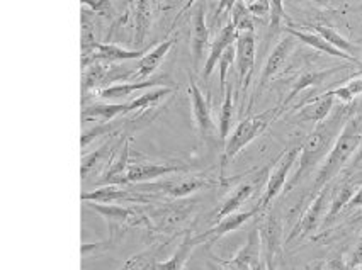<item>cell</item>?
I'll use <instances>...</instances> for the list:
<instances>
[{
    "mask_svg": "<svg viewBox=\"0 0 362 270\" xmlns=\"http://www.w3.org/2000/svg\"><path fill=\"white\" fill-rule=\"evenodd\" d=\"M356 267H359L362 270V238L359 240L356 250L352 253L351 262H349V269H356Z\"/></svg>",
    "mask_w": 362,
    "mask_h": 270,
    "instance_id": "60d3db41",
    "label": "cell"
},
{
    "mask_svg": "<svg viewBox=\"0 0 362 270\" xmlns=\"http://www.w3.org/2000/svg\"><path fill=\"white\" fill-rule=\"evenodd\" d=\"M80 199L83 202H99V204H117V202H129V204H146L151 201V196H146L141 191H129L121 185H103L94 191L82 192Z\"/></svg>",
    "mask_w": 362,
    "mask_h": 270,
    "instance_id": "9c48e42d",
    "label": "cell"
},
{
    "mask_svg": "<svg viewBox=\"0 0 362 270\" xmlns=\"http://www.w3.org/2000/svg\"><path fill=\"white\" fill-rule=\"evenodd\" d=\"M115 153V148H112V138L104 143L100 148H98L92 153L86 155L82 158V167H80V175H82V180H88L90 177L98 175L100 168L107 163V158Z\"/></svg>",
    "mask_w": 362,
    "mask_h": 270,
    "instance_id": "83f0119b",
    "label": "cell"
},
{
    "mask_svg": "<svg viewBox=\"0 0 362 270\" xmlns=\"http://www.w3.org/2000/svg\"><path fill=\"white\" fill-rule=\"evenodd\" d=\"M191 52H192V66L199 71L201 63L204 61V52L209 45V33L206 26L204 18V2H197L192 11L191 19Z\"/></svg>",
    "mask_w": 362,
    "mask_h": 270,
    "instance_id": "4fadbf2b",
    "label": "cell"
},
{
    "mask_svg": "<svg viewBox=\"0 0 362 270\" xmlns=\"http://www.w3.org/2000/svg\"><path fill=\"white\" fill-rule=\"evenodd\" d=\"M197 2H204V0H187V2H186V4H184V7H182V9H180V11H179V14H177V16H175V19H174V24H172V28H174V26H175V24H177V20H179L180 18H182V16H184V14H186V12H187L189 9H191V7H192V6H194V4H197Z\"/></svg>",
    "mask_w": 362,
    "mask_h": 270,
    "instance_id": "ee69618b",
    "label": "cell"
},
{
    "mask_svg": "<svg viewBox=\"0 0 362 270\" xmlns=\"http://www.w3.org/2000/svg\"><path fill=\"white\" fill-rule=\"evenodd\" d=\"M260 213L259 206H255L254 209L245 211V213H233L230 216L220 219L213 228H209L208 231H204L203 235H197L199 242H216V240L223 238L225 235L231 233V231H237L240 226H243L250 218H254L255 214Z\"/></svg>",
    "mask_w": 362,
    "mask_h": 270,
    "instance_id": "ac0fdd59",
    "label": "cell"
},
{
    "mask_svg": "<svg viewBox=\"0 0 362 270\" xmlns=\"http://www.w3.org/2000/svg\"><path fill=\"white\" fill-rule=\"evenodd\" d=\"M281 114H283L281 105H277V107L267 109V111L255 114V116H248L243 121H240L237 128L233 129V133L230 134L228 141L225 143L221 167H225L226 163L237 157L247 145H250L257 136H260V134H262L264 131L281 116Z\"/></svg>",
    "mask_w": 362,
    "mask_h": 270,
    "instance_id": "3957f363",
    "label": "cell"
},
{
    "mask_svg": "<svg viewBox=\"0 0 362 270\" xmlns=\"http://www.w3.org/2000/svg\"><path fill=\"white\" fill-rule=\"evenodd\" d=\"M286 18L284 0H271V33L276 35Z\"/></svg>",
    "mask_w": 362,
    "mask_h": 270,
    "instance_id": "74e56055",
    "label": "cell"
},
{
    "mask_svg": "<svg viewBox=\"0 0 362 270\" xmlns=\"http://www.w3.org/2000/svg\"><path fill=\"white\" fill-rule=\"evenodd\" d=\"M286 33H288V35H291L293 37H296V40H300L301 43L311 46V48L317 49V52L327 53V54H330V57H335V58H342V60H347L351 63H359V60H357L356 57H352V54H347V53L340 52V49H337L335 46H332L330 43H328V41L323 40V37L320 35L298 31V29H291V28L286 29Z\"/></svg>",
    "mask_w": 362,
    "mask_h": 270,
    "instance_id": "484cf974",
    "label": "cell"
},
{
    "mask_svg": "<svg viewBox=\"0 0 362 270\" xmlns=\"http://www.w3.org/2000/svg\"><path fill=\"white\" fill-rule=\"evenodd\" d=\"M264 175V172L260 175H257L254 180H248V182H242L238 185L235 191H231V194L228 197H226L225 202H223L221 209L218 211L216 214V223L220 221V219L230 216V214L237 213V211L242 208L245 202L250 199L252 196H254L257 185H260V177Z\"/></svg>",
    "mask_w": 362,
    "mask_h": 270,
    "instance_id": "ffe728a7",
    "label": "cell"
},
{
    "mask_svg": "<svg viewBox=\"0 0 362 270\" xmlns=\"http://www.w3.org/2000/svg\"><path fill=\"white\" fill-rule=\"evenodd\" d=\"M362 162V146L359 148V151H357V157H356V165L357 163Z\"/></svg>",
    "mask_w": 362,
    "mask_h": 270,
    "instance_id": "c3c4849f",
    "label": "cell"
},
{
    "mask_svg": "<svg viewBox=\"0 0 362 270\" xmlns=\"http://www.w3.org/2000/svg\"><path fill=\"white\" fill-rule=\"evenodd\" d=\"M311 2L318 4V6H328V4H330V0H311Z\"/></svg>",
    "mask_w": 362,
    "mask_h": 270,
    "instance_id": "bcb514c9",
    "label": "cell"
},
{
    "mask_svg": "<svg viewBox=\"0 0 362 270\" xmlns=\"http://www.w3.org/2000/svg\"><path fill=\"white\" fill-rule=\"evenodd\" d=\"M349 209H362V185L357 189V192L354 194L352 199L347 202Z\"/></svg>",
    "mask_w": 362,
    "mask_h": 270,
    "instance_id": "b9f144b4",
    "label": "cell"
},
{
    "mask_svg": "<svg viewBox=\"0 0 362 270\" xmlns=\"http://www.w3.org/2000/svg\"><path fill=\"white\" fill-rule=\"evenodd\" d=\"M187 165H167V163H129L128 182L129 184H145L148 180H157L172 174H182L187 172Z\"/></svg>",
    "mask_w": 362,
    "mask_h": 270,
    "instance_id": "2e32d148",
    "label": "cell"
},
{
    "mask_svg": "<svg viewBox=\"0 0 362 270\" xmlns=\"http://www.w3.org/2000/svg\"><path fill=\"white\" fill-rule=\"evenodd\" d=\"M235 60H237V43L231 45L230 48L223 53L221 60L218 63V69H220V94L221 95H225L226 87H228V83H226V75H228L231 63Z\"/></svg>",
    "mask_w": 362,
    "mask_h": 270,
    "instance_id": "d590c367",
    "label": "cell"
},
{
    "mask_svg": "<svg viewBox=\"0 0 362 270\" xmlns=\"http://www.w3.org/2000/svg\"><path fill=\"white\" fill-rule=\"evenodd\" d=\"M354 114L351 104H345L337 107L335 111H332L330 116L325 121L318 122L315 126V129L311 131L310 136L306 138V141L301 145L300 158H298V168L294 172V175L289 179V182L286 184V191H291L294 185H298L305 179V175H308L320 162L323 163V160L327 158V155L330 153L332 146L335 145L337 138H339L340 131L344 129L345 122L349 117Z\"/></svg>",
    "mask_w": 362,
    "mask_h": 270,
    "instance_id": "6da1fadb",
    "label": "cell"
},
{
    "mask_svg": "<svg viewBox=\"0 0 362 270\" xmlns=\"http://www.w3.org/2000/svg\"><path fill=\"white\" fill-rule=\"evenodd\" d=\"M265 270H276L274 262H265Z\"/></svg>",
    "mask_w": 362,
    "mask_h": 270,
    "instance_id": "7dc6e473",
    "label": "cell"
},
{
    "mask_svg": "<svg viewBox=\"0 0 362 270\" xmlns=\"http://www.w3.org/2000/svg\"><path fill=\"white\" fill-rule=\"evenodd\" d=\"M255 52L257 41L255 33H243L237 37V70H238V83L240 95L245 97L248 87H250L252 75H254L255 66Z\"/></svg>",
    "mask_w": 362,
    "mask_h": 270,
    "instance_id": "52a82bcc",
    "label": "cell"
},
{
    "mask_svg": "<svg viewBox=\"0 0 362 270\" xmlns=\"http://www.w3.org/2000/svg\"><path fill=\"white\" fill-rule=\"evenodd\" d=\"M128 77H132V71L128 69H121V66L115 65V63L94 61L88 66H86V71H83V94H87L88 90H95V88H99L100 86H104L103 88L115 86L112 82Z\"/></svg>",
    "mask_w": 362,
    "mask_h": 270,
    "instance_id": "ba28073f",
    "label": "cell"
},
{
    "mask_svg": "<svg viewBox=\"0 0 362 270\" xmlns=\"http://www.w3.org/2000/svg\"><path fill=\"white\" fill-rule=\"evenodd\" d=\"M111 129H112V122H98L94 128L86 129L82 133V148H87L95 138L103 136V134H109L111 133Z\"/></svg>",
    "mask_w": 362,
    "mask_h": 270,
    "instance_id": "8d00e7d4",
    "label": "cell"
},
{
    "mask_svg": "<svg viewBox=\"0 0 362 270\" xmlns=\"http://www.w3.org/2000/svg\"><path fill=\"white\" fill-rule=\"evenodd\" d=\"M126 114H129V102L94 104L83 109L82 119L95 122H112L116 117L126 116Z\"/></svg>",
    "mask_w": 362,
    "mask_h": 270,
    "instance_id": "cb8c5ba5",
    "label": "cell"
},
{
    "mask_svg": "<svg viewBox=\"0 0 362 270\" xmlns=\"http://www.w3.org/2000/svg\"><path fill=\"white\" fill-rule=\"evenodd\" d=\"M153 4L155 0H134L133 4V26L134 37L133 43L136 46L143 45L146 35H148L151 20H153Z\"/></svg>",
    "mask_w": 362,
    "mask_h": 270,
    "instance_id": "44dd1931",
    "label": "cell"
},
{
    "mask_svg": "<svg viewBox=\"0 0 362 270\" xmlns=\"http://www.w3.org/2000/svg\"><path fill=\"white\" fill-rule=\"evenodd\" d=\"M150 48L145 49H123L119 46L111 43H94L92 45L90 52L82 54V65L83 69L94 61H106V63H119V61H129V60H141Z\"/></svg>",
    "mask_w": 362,
    "mask_h": 270,
    "instance_id": "8fae6325",
    "label": "cell"
},
{
    "mask_svg": "<svg viewBox=\"0 0 362 270\" xmlns=\"http://www.w3.org/2000/svg\"><path fill=\"white\" fill-rule=\"evenodd\" d=\"M165 86L167 82H162V78H151V80H138L133 83H115L106 88H100L99 97L104 100H126L129 99L134 92L145 90V88Z\"/></svg>",
    "mask_w": 362,
    "mask_h": 270,
    "instance_id": "7402d4cb",
    "label": "cell"
},
{
    "mask_svg": "<svg viewBox=\"0 0 362 270\" xmlns=\"http://www.w3.org/2000/svg\"><path fill=\"white\" fill-rule=\"evenodd\" d=\"M211 182L208 179L201 175H191V177H174V179H165L163 182H157V184H151L148 187H145L148 192H162L167 194V196L172 197H186L191 196L192 192L199 191L203 187H209Z\"/></svg>",
    "mask_w": 362,
    "mask_h": 270,
    "instance_id": "7c38bea8",
    "label": "cell"
},
{
    "mask_svg": "<svg viewBox=\"0 0 362 270\" xmlns=\"http://www.w3.org/2000/svg\"><path fill=\"white\" fill-rule=\"evenodd\" d=\"M354 194L356 192H354V187L351 184L340 185L337 191L332 192V202H330V209H328L327 218H325V225L334 221V218L337 216V214H339L340 211H342V208L347 206V202L352 199Z\"/></svg>",
    "mask_w": 362,
    "mask_h": 270,
    "instance_id": "836d02e7",
    "label": "cell"
},
{
    "mask_svg": "<svg viewBox=\"0 0 362 270\" xmlns=\"http://www.w3.org/2000/svg\"><path fill=\"white\" fill-rule=\"evenodd\" d=\"M86 204L87 208L95 211V213L106 219L111 236H115L117 231H123L124 228L129 226H150L145 214H141L140 211L133 208H123V206L117 204H99V202H86Z\"/></svg>",
    "mask_w": 362,
    "mask_h": 270,
    "instance_id": "5b68a950",
    "label": "cell"
},
{
    "mask_svg": "<svg viewBox=\"0 0 362 270\" xmlns=\"http://www.w3.org/2000/svg\"><path fill=\"white\" fill-rule=\"evenodd\" d=\"M327 270H349V265L345 264L344 257L340 255V257H337V259L330 260V264H328Z\"/></svg>",
    "mask_w": 362,
    "mask_h": 270,
    "instance_id": "7bdbcfd3",
    "label": "cell"
},
{
    "mask_svg": "<svg viewBox=\"0 0 362 270\" xmlns=\"http://www.w3.org/2000/svg\"><path fill=\"white\" fill-rule=\"evenodd\" d=\"M172 92H174V88H170V87H158V88H155V90L146 92V94H143L138 97V99H134L129 102V112L146 111V109L157 105L160 100L163 99V97L170 95Z\"/></svg>",
    "mask_w": 362,
    "mask_h": 270,
    "instance_id": "1f68e13d",
    "label": "cell"
},
{
    "mask_svg": "<svg viewBox=\"0 0 362 270\" xmlns=\"http://www.w3.org/2000/svg\"><path fill=\"white\" fill-rule=\"evenodd\" d=\"M82 4L90 11L99 12V14H107L112 11L111 0H82Z\"/></svg>",
    "mask_w": 362,
    "mask_h": 270,
    "instance_id": "f35d334b",
    "label": "cell"
},
{
    "mask_svg": "<svg viewBox=\"0 0 362 270\" xmlns=\"http://www.w3.org/2000/svg\"><path fill=\"white\" fill-rule=\"evenodd\" d=\"M129 145L128 141L124 143L123 151L119 153V157L109 160L107 170L104 172L103 179L99 180V184L103 185H126L128 182V168H129Z\"/></svg>",
    "mask_w": 362,
    "mask_h": 270,
    "instance_id": "d4e9b609",
    "label": "cell"
},
{
    "mask_svg": "<svg viewBox=\"0 0 362 270\" xmlns=\"http://www.w3.org/2000/svg\"><path fill=\"white\" fill-rule=\"evenodd\" d=\"M175 4V0H167V6H165V9H170L172 6H174Z\"/></svg>",
    "mask_w": 362,
    "mask_h": 270,
    "instance_id": "f907efd6",
    "label": "cell"
},
{
    "mask_svg": "<svg viewBox=\"0 0 362 270\" xmlns=\"http://www.w3.org/2000/svg\"><path fill=\"white\" fill-rule=\"evenodd\" d=\"M175 37H170V40L163 41V43H160L155 46L153 49H150L148 53L145 54V57L141 58L140 63H138L136 66V71H134V78H146L150 77V75L155 74V70L158 69L160 63L165 60V57L168 54V52L172 49V46L175 45Z\"/></svg>",
    "mask_w": 362,
    "mask_h": 270,
    "instance_id": "603a6c76",
    "label": "cell"
},
{
    "mask_svg": "<svg viewBox=\"0 0 362 270\" xmlns=\"http://www.w3.org/2000/svg\"><path fill=\"white\" fill-rule=\"evenodd\" d=\"M335 99H340L344 104H351L357 95L362 94V75L361 77L351 78L342 87H337L334 90H328Z\"/></svg>",
    "mask_w": 362,
    "mask_h": 270,
    "instance_id": "e575fe53",
    "label": "cell"
},
{
    "mask_svg": "<svg viewBox=\"0 0 362 270\" xmlns=\"http://www.w3.org/2000/svg\"><path fill=\"white\" fill-rule=\"evenodd\" d=\"M230 14V20L233 23V26L237 28L238 35H243V33H255L254 16H252V12L247 9V6L242 0H238L237 6L233 7V11H231Z\"/></svg>",
    "mask_w": 362,
    "mask_h": 270,
    "instance_id": "d6a6232c",
    "label": "cell"
},
{
    "mask_svg": "<svg viewBox=\"0 0 362 270\" xmlns=\"http://www.w3.org/2000/svg\"><path fill=\"white\" fill-rule=\"evenodd\" d=\"M335 97L330 94V92H325V94L315 97L313 100L306 102L303 107H300L294 119L298 122H322L325 121L328 116H330L332 111H334Z\"/></svg>",
    "mask_w": 362,
    "mask_h": 270,
    "instance_id": "d6986e66",
    "label": "cell"
},
{
    "mask_svg": "<svg viewBox=\"0 0 362 270\" xmlns=\"http://www.w3.org/2000/svg\"><path fill=\"white\" fill-rule=\"evenodd\" d=\"M293 49H294V37L291 35L283 37V40L276 45V48L272 49L271 54H269L267 61H265L264 65L259 87H257V95L262 92V88L267 86V83L271 82V80L274 78L281 70H283V66L286 65V61H288L289 54H291Z\"/></svg>",
    "mask_w": 362,
    "mask_h": 270,
    "instance_id": "9a60e30c",
    "label": "cell"
},
{
    "mask_svg": "<svg viewBox=\"0 0 362 270\" xmlns=\"http://www.w3.org/2000/svg\"><path fill=\"white\" fill-rule=\"evenodd\" d=\"M237 37H238L237 28L233 26L231 20H228V23L221 28L220 35L216 36V40L211 43V49H209L208 58H206L204 61V71H203L204 78H209V75L213 74V70L216 69L218 63H220L223 53H225L231 45L237 43Z\"/></svg>",
    "mask_w": 362,
    "mask_h": 270,
    "instance_id": "e0dca14e",
    "label": "cell"
},
{
    "mask_svg": "<svg viewBox=\"0 0 362 270\" xmlns=\"http://www.w3.org/2000/svg\"><path fill=\"white\" fill-rule=\"evenodd\" d=\"M260 252H262V240H260L259 231L254 230L248 235L245 247L233 259L221 262V264L230 270H264Z\"/></svg>",
    "mask_w": 362,
    "mask_h": 270,
    "instance_id": "5bb4252c",
    "label": "cell"
},
{
    "mask_svg": "<svg viewBox=\"0 0 362 270\" xmlns=\"http://www.w3.org/2000/svg\"><path fill=\"white\" fill-rule=\"evenodd\" d=\"M300 151H301V146L289 148L281 155L279 160H277L276 167L272 168V172L269 174L267 184H265L264 187L262 199H260L259 204H257L260 208V211L267 208V206L284 191L286 184H288V179H289V172L293 170L294 163H298V158H300Z\"/></svg>",
    "mask_w": 362,
    "mask_h": 270,
    "instance_id": "277c9868",
    "label": "cell"
},
{
    "mask_svg": "<svg viewBox=\"0 0 362 270\" xmlns=\"http://www.w3.org/2000/svg\"><path fill=\"white\" fill-rule=\"evenodd\" d=\"M199 243L201 242H199V238H197V236L186 235V238L180 242L179 248H177L174 255H172L168 260L160 262V264L155 265V270H182L184 265H186L187 259H189V255H191L192 250H194V248Z\"/></svg>",
    "mask_w": 362,
    "mask_h": 270,
    "instance_id": "f1b7e54d",
    "label": "cell"
},
{
    "mask_svg": "<svg viewBox=\"0 0 362 270\" xmlns=\"http://www.w3.org/2000/svg\"><path fill=\"white\" fill-rule=\"evenodd\" d=\"M315 31H317V35L322 36L323 40L328 41L332 46H335L337 49H340V52L352 54V57H356V53L359 52V48H357L356 45H352L351 41H347L344 36H340L335 29L323 26V24H317V26H315Z\"/></svg>",
    "mask_w": 362,
    "mask_h": 270,
    "instance_id": "4dcf8cb0",
    "label": "cell"
},
{
    "mask_svg": "<svg viewBox=\"0 0 362 270\" xmlns=\"http://www.w3.org/2000/svg\"><path fill=\"white\" fill-rule=\"evenodd\" d=\"M189 99L192 104V116H194L196 126L199 129L201 138L206 141L213 140V134L218 131V126L214 124L211 109H209L208 100L201 92V88L197 87L196 80L189 75Z\"/></svg>",
    "mask_w": 362,
    "mask_h": 270,
    "instance_id": "30bf717a",
    "label": "cell"
},
{
    "mask_svg": "<svg viewBox=\"0 0 362 270\" xmlns=\"http://www.w3.org/2000/svg\"><path fill=\"white\" fill-rule=\"evenodd\" d=\"M362 143V112H354L345 122L344 129L340 131L335 145L332 146L330 153L323 160V165L320 167L317 179L313 184V192H320L323 187H327L340 170L347 165L349 160L354 157V153L359 151Z\"/></svg>",
    "mask_w": 362,
    "mask_h": 270,
    "instance_id": "7a4b0ae2",
    "label": "cell"
},
{
    "mask_svg": "<svg viewBox=\"0 0 362 270\" xmlns=\"http://www.w3.org/2000/svg\"><path fill=\"white\" fill-rule=\"evenodd\" d=\"M330 197H332V191H330V185H327V187H323L322 191L317 194V197H315L313 201H311V204L308 206V209L305 211V214H303L300 223H298L296 228L293 230V233L289 235L288 240H293V238H305V236H308L313 233V231H317V228L322 225L323 218H327V206H330Z\"/></svg>",
    "mask_w": 362,
    "mask_h": 270,
    "instance_id": "8992f818",
    "label": "cell"
},
{
    "mask_svg": "<svg viewBox=\"0 0 362 270\" xmlns=\"http://www.w3.org/2000/svg\"><path fill=\"white\" fill-rule=\"evenodd\" d=\"M208 269H209V270H230V269L223 267V264H213V262L208 265Z\"/></svg>",
    "mask_w": 362,
    "mask_h": 270,
    "instance_id": "f6af8a7d",
    "label": "cell"
},
{
    "mask_svg": "<svg viewBox=\"0 0 362 270\" xmlns=\"http://www.w3.org/2000/svg\"><path fill=\"white\" fill-rule=\"evenodd\" d=\"M237 2H238V0H220V2H218L216 11H214L213 23H216V19H220L223 14H226V12L233 11V7L237 6Z\"/></svg>",
    "mask_w": 362,
    "mask_h": 270,
    "instance_id": "ab89813d",
    "label": "cell"
},
{
    "mask_svg": "<svg viewBox=\"0 0 362 270\" xmlns=\"http://www.w3.org/2000/svg\"><path fill=\"white\" fill-rule=\"evenodd\" d=\"M242 2H243V4H245V6H247V7H250V6H254V4H257V2H259V0H242Z\"/></svg>",
    "mask_w": 362,
    "mask_h": 270,
    "instance_id": "681fc988",
    "label": "cell"
},
{
    "mask_svg": "<svg viewBox=\"0 0 362 270\" xmlns=\"http://www.w3.org/2000/svg\"><path fill=\"white\" fill-rule=\"evenodd\" d=\"M231 124H233V87L228 86L223 95L220 119H218V133H220V140L223 143L228 141Z\"/></svg>",
    "mask_w": 362,
    "mask_h": 270,
    "instance_id": "f546056e",
    "label": "cell"
},
{
    "mask_svg": "<svg viewBox=\"0 0 362 270\" xmlns=\"http://www.w3.org/2000/svg\"><path fill=\"white\" fill-rule=\"evenodd\" d=\"M344 66H335V69H328V70H313V71H306V74H303L300 78L294 82V87L289 90V94L286 99L283 100V104H281V111L284 112V109L288 107L289 104H291V100L294 97H298L300 92L305 90V88L308 87H315V86H320V83H323L325 80L330 77V75H334L335 71L342 70Z\"/></svg>",
    "mask_w": 362,
    "mask_h": 270,
    "instance_id": "4316f807",
    "label": "cell"
}]
</instances>
